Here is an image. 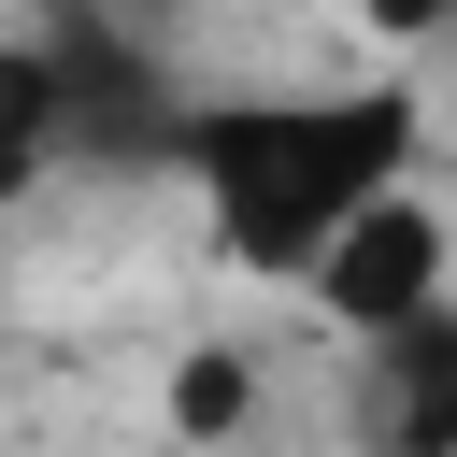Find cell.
I'll return each instance as SVG.
<instances>
[{"mask_svg":"<svg viewBox=\"0 0 457 457\" xmlns=\"http://www.w3.org/2000/svg\"><path fill=\"white\" fill-rule=\"evenodd\" d=\"M400 157H414V100L400 86H357V100H228V114L186 129L214 243L243 271H271V286H300L328 257V228L371 186H400Z\"/></svg>","mask_w":457,"mask_h":457,"instance_id":"1","label":"cell"},{"mask_svg":"<svg viewBox=\"0 0 457 457\" xmlns=\"http://www.w3.org/2000/svg\"><path fill=\"white\" fill-rule=\"evenodd\" d=\"M300 286H314V314H328V328L386 343V328H414V314L443 300V214H428L414 186H371V200L328 228V257H314Z\"/></svg>","mask_w":457,"mask_h":457,"instance_id":"2","label":"cell"},{"mask_svg":"<svg viewBox=\"0 0 457 457\" xmlns=\"http://www.w3.org/2000/svg\"><path fill=\"white\" fill-rule=\"evenodd\" d=\"M371 357H386L371 428H386L400 457H457V300H428V314H414V328H386Z\"/></svg>","mask_w":457,"mask_h":457,"instance_id":"3","label":"cell"},{"mask_svg":"<svg viewBox=\"0 0 457 457\" xmlns=\"http://www.w3.org/2000/svg\"><path fill=\"white\" fill-rule=\"evenodd\" d=\"M243 414H257V371H243L228 343H200V357L171 371V428H186V443H228Z\"/></svg>","mask_w":457,"mask_h":457,"instance_id":"4","label":"cell"},{"mask_svg":"<svg viewBox=\"0 0 457 457\" xmlns=\"http://www.w3.org/2000/svg\"><path fill=\"white\" fill-rule=\"evenodd\" d=\"M357 14H371L386 43H428V29H457V0H357Z\"/></svg>","mask_w":457,"mask_h":457,"instance_id":"5","label":"cell"},{"mask_svg":"<svg viewBox=\"0 0 457 457\" xmlns=\"http://www.w3.org/2000/svg\"><path fill=\"white\" fill-rule=\"evenodd\" d=\"M43 14H71V0H43ZM114 14H129V0H114Z\"/></svg>","mask_w":457,"mask_h":457,"instance_id":"6","label":"cell"}]
</instances>
